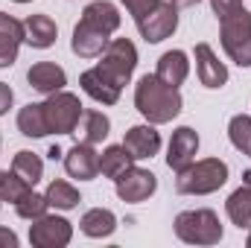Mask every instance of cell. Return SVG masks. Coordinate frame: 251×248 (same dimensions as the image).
I'll list each match as a JSON object with an SVG mask.
<instances>
[{
    "mask_svg": "<svg viewBox=\"0 0 251 248\" xmlns=\"http://www.w3.org/2000/svg\"><path fill=\"white\" fill-rule=\"evenodd\" d=\"M181 94L178 88L161 82L155 73H146L137 79L134 85V108L140 111V117L152 125H164V123H173L178 114H181Z\"/></svg>",
    "mask_w": 251,
    "mask_h": 248,
    "instance_id": "cell-1",
    "label": "cell"
},
{
    "mask_svg": "<svg viewBox=\"0 0 251 248\" xmlns=\"http://www.w3.org/2000/svg\"><path fill=\"white\" fill-rule=\"evenodd\" d=\"M176 190L181 196H210L228 181V164L222 158H201L193 161L187 170L176 173Z\"/></svg>",
    "mask_w": 251,
    "mask_h": 248,
    "instance_id": "cell-2",
    "label": "cell"
},
{
    "mask_svg": "<svg viewBox=\"0 0 251 248\" xmlns=\"http://www.w3.org/2000/svg\"><path fill=\"white\" fill-rule=\"evenodd\" d=\"M219 41L234 64L251 67V12L246 6L219 21Z\"/></svg>",
    "mask_w": 251,
    "mask_h": 248,
    "instance_id": "cell-3",
    "label": "cell"
},
{
    "mask_svg": "<svg viewBox=\"0 0 251 248\" xmlns=\"http://www.w3.org/2000/svg\"><path fill=\"white\" fill-rule=\"evenodd\" d=\"M176 237L187 246H216L222 243V222L207 207L184 210L176 216Z\"/></svg>",
    "mask_w": 251,
    "mask_h": 248,
    "instance_id": "cell-4",
    "label": "cell"
},
{
    "mask_svg": "<svg viewBox=\"0 0 251 248\" xmlns=\"http://www.w3.org/2000/svg\"><path fill=\"white\" fill-rule=\"evenodd\" d=\"M134 67H137V47L128 41V38H111L108 47L102 50L97 70L102 76H108L114 85H128L131 76H134Z\"/></svg>",
    "mask_w": 251,
    "mask_h": 248,
    "instance_id": "cell-5",
    "label": "cell"
},
{
    "mask_svg": "<svg viewBox=\"0 0 251 248\" xmlns=\"http://www.w3.org/2000/svg\"><path fill=\"white\" fill-rule=\"evenodd\" d=\"M82 111L85 105L79 102V97L67 91H56L44 99V117L50 125V134H73L82 120Z\"/></svg>",
    "mask_w": 251,
    "mask_h": 248,
    "instance_id": "cell-6",
    "label": "cell"
},
{
    "mask_svg": "<svg viewBox=\"0 0 251 248\" xmlns=\"http://www.w3.org/2000/svg\"><path fill=\"white\" fill-rule=\"evenodd\" d=\"M137 24V29H140V38L146 41V44H161V41H167L176 29H178V9L167 0H161L152 12H146L140 21H134Z\"/></svg>",
    "mask_w": 251,
    "mask_h": 248,
    "instance_id": "cell-7",
    "label": "cell"
},
{
    "mask_svg": "<svg viewBox=\"0 0 251 248\" xmlns=\"http://www.w3.org/2000/svg\"><path fill=\"white\" fill-rule=\"evenodd\" d=\"M73 240V225L64 216H38L29 225V243L35 248H64Z\"/></svg>",
    "mask_w": 251,
    "mask_h": 248,
    "instance_id": "cell-8",
    "label": "cell"
},
{
    "mask_svg": "<svg viewBox=\"0 0 251 248\" xmlns=\"http://www.w3.org/2000/svg\"><path fill=\"white\" fill-rule=\"evenodd\" d=\"M155 190H158L155 173H149L143 167H128L123 175L114 181V193H117V198L126 201V204H140L149 196H155Z\"/></svg>",
    "mask_w": 251,
    "mask_h": 248,
    "instance_id": "cell-9",
    "label": "cell"
},
{
    "mask_svg": "<svg viewBox=\"0 0 251 248\" xmlns=\"http://www.w3.org/2000/svg\"><path fill=\"white\" fill-rule=\"evenodd\" d=\"M196 155H199V131L190 125H178L167 146V167L173 173H181L196 161Z\"/></svg>",
    "mask_w": 251,
    "mask_h": 248,
    "instance_id": "cell-10",
    "label": "cell"
},
{
    "mask_svg": "<svg viewBox=\"0 0 251 248\" xmlns=\"http://www.w3.org/2000/svg\"><path fill=\"white\" fill-rule=\"evenodd\" d=\"M64 170L70 178L94 181L100 175V152L91 143H76L64 152Z\"/></svg>",
    "mask_w": 251,
    "mask_h": 248,
    "instance_id": "cell-11",
    "label": "cell"
},
{
    "mask_svg": "<svg viewBox=\"0 0 251 248\" xmlns=\"http://www.w3.org/2000/svg\"><path fill=\"white\" fill-rule=\"evenodd\" d=\"M126 152L134 158V161H146V158H155L161 152V131L152 123H140L131 125L123 137Z\"/></svg>",
    "mask_w": 251,
    "mask_h": 248,
    "instance_id": "cell-12",
    "label": "cell"
},
{
    "mask_svg": "<svg viewBox=\"0 0 251 248\" xmlns=\"http://www.w3.org/2000/svg\"><path fill=\"white\" fill-rule=\"evenodd\" d=\"M108 41H111V35H108V32H102V29L91 26L88 21H79V24L73 26L70 50H73L79 59H100V56H102V50L108 47Z\"/></svg>",
    "mask_w": 251,
    "mask_h": 248,
    "instance_id": "cell-13",
    "label": "cell"
},
{
    "mask_svg": "<svg viewBox=\"0 0 251 248\" xmlns=\"http://www.w3.org/2000/svg\"><path fill=\"white\" fill-rule=\"evenodd\" d=\"M196 76L210 91H216V88H222L228 82V67H225V62H219V56L213 53V47L204 44V41L196 44Z\"/></svg>",
    "mask_w": 251,
    "mask_h": 248,
    "instance_id": "cell-14",
    "label": "cell"
},
{
    "mask_svg": "<svg viewBox=\"0 0 251 248\" xmlns=\"http://www.w3.org/2000/svg\"><path fill=\"white\" fill-rule=\"evenodd\" d=\"M26 82H29V88H35L38 94L50 97V94H56V91H64L67 73H64V67H59L56 62H35L26 70Z\"/></svg>",
    "mask_w": 251,
    "mask_h": 248,
    "instance_id": "cell-15",
    "label": "cell"
},
{
    "mask_svg": "<svg viewBox=\"0 0 251 248\" xmlns=\"http://www.w3.org/2000/svg\"><path fill=\"white\" fill-rule=\"evenodd\" d=\"M79 85H82V91L94 99V102H100V105H117L120 102V85H114L108 76H102L97 67H91V70H85L82 76H79Z\"/></svg>",
    "mask_w": 251,
    "mask_h": 248,
    "instance_id": "cell-16",
    "label": "cell"
},
{
    "mask_svg": "<svg viewBox=\"0 0 251 248\" xmlns=\"http://www.w3.org/2000/svg\"><path fill=\"white\" fill-rule=\"evenodd\" d=\"M24 41V21L0 12V67H12Z\"/></svg>",
    "mask_w": 251,
    "mask_h": 248,
    "instance_id": "cell-17",
    "label": "cell"
},
{
    "mask_svg": "<svg viewBox=\"0 0 251 248\" xmlns=\"http://www.w3.org/2000/svg\"><path fill=\"white\" fill-rule=\"evenodd\" d=\"M56 38H59V26L50 15H29L24 21V41L32 50H47L56 44Z\"/></svg>",
    "mask_w": 251,
    "mask_h": 248,
    "instance_id": "cell-18",
    "label": "cell"
},
{
    "mask_svg": "<svg viewBox=\"0 0 251 248\" xmlns=\"http://www.w3.org/2000/svg\"><path fill=\"white\" fill-rule=\"evenodd\" d=\"M155 76L173 88H181L190 76V59L184 50H167L161 59H158V67H155Z\"/></svg>",
    "mask_w": 251,
    "mask_h": 248,
    "instance_id": "cell-19",
    "label": "cell"
},
{
    "mask_svg": "<svg viewBox=\"0 0 251 248\" xmlns=\"http://www.w3.org/2000/svg\"><path fill=\"white\" fill-rule=\"evenodd\" d=\"M79 228H82V234L91 237V240H105V237H111V234L117 231V216H114V210H108V207H91V210L82 213Z\"/></svg>",
    "mask_w": 251,
    "mask_h": 248,
    "instance_id": "cell-20",
    "label": "cell"
},
{
    "mask_svg": "<svg viewBox=\"0 0 251 248\" xmlns=\"http://www.w3.org/2000/svg\"><path fill=\"white\" fill-rule=\"evenodd\" d=\"M108 131H111V120H108V114H102V111H97V108H88V111H82V120L76 125V137H79V143H91V146H97V143H102L105 137H108Z\"/></svg>",
    "mask_w": 251,
    "mask_h": 248,
    "instance_id": "cell-21",
    "label": "cell"
},
{
    "mask_svg": "<svg viewBox=\"0 0 251 248\" xmlns=\"http://www.w3.org/2000/svg\"><path fill=\"white\" fill-rule=\"evenodd\" d=\"M82 21H88L91 26L102 29V32H117L120 29V12L111 0H94L82 9Z\"/></svg>",
    "mask_w": 251,
    "mask_h": 248,
    "instance_id": "cell-22",
    "label": "cell"
},
{
    "mask_svg": "<svg viewBox=\"0 0 251 248\" xmlns=\"http://www.w3.org/2000/svg\"><path fill=\"white\" fill-rule=\"evenodd\" d=\"M128 167H134V158L126 152L123 143H114V146H105L102 155H100V173L111 181H117Z\"/></svg>",
    "mask_w": 251,
    "mask_h": 248,
    "instance_id": "cell-23",
    "label": "cell"
},
{
    "mask_svg": "<svg viewBox=\"0 0 251 248\" xmlns=\"http://www.w3.org/2000/svg\"><path fill=\"white\" fill-rule=\"evenodd\" d=\"M225 213L228 219L243 231V228H251V184H243L237 187L228 201H225Z\"/></svg>",
    "mask_w": 251,
    "mask_h": 248,
    "instance_id": "cell-24",
    "label": "cell"
},
{
    "mask_svg": "<svg viewBox=\"0 0 251 248\" xmlns=\"http://www.w3.org/2000/svg\"><path fill=\"white\" fill-rule=\"evenodd\" d=\"M18 128L26 137H47L50 134V125H47V117H44V102L24 105L18 111Z\"/></svg>",
    "mask_w": 251,
    "mask_h": 248,
    "instance_id": "cell-25",
    "label": "cell"
},
{
    "mask_svg": "<svg viewBox=\"0 0 251 248\" xmlns=\"http://www.w3.org/2000/svg\"><path fill=\"white\" fill-rule=\"evenodd\" d=\"M12 170H15L26 184H32V187L44 178V161H41L35 152H29V149H21V152L12 158Z\"/></svg>",
    "mask_w": 251,
    "mask_h": 248,
    "instance_id": "cell-26",
    "label": "cell"
},
{
    "mask_svg": "<svg viewBox=\"0 0 251 248\" xmlns=\"http://www.w3.org/2000/svg\"><path fill=\"white\" fill-rule=\"evenodd\" d=\"M47 201H50V207H56V210H73L79 201H82V196H79V190L70 184V181H50L47 184Z\"/></svg>",
    "mask_w": 251,
    "mask_h": 248,
    "instance_id": "cell-27",
    "label": "cell"
},
{
    "mask_svg": "<svg viewBox=\"0 0 251 248\" xmlns=\"http://www.w3.org/2000/svg\"><path fill=\"white\" fill-rule=\"evenodd\" d=\"M228 137H231V146L243 155L251 158V117L249 114H234L231 123H228Z\"/></svg>",
    "mask_w": 251,
    "mask_h": 248,
    "instance_id": "cell-28",
    "label": "cell"
},
{
    "mask_svg": "<svg viewBox=\"0 0 251 248\" xmlns=\"http://www.w3.org/2000/svg\"><path fill=\"white\" fill-rule=\"evenodd\" d=\"M29 190H32V184H26L15 170H0V198H3V201L18 204Z\"/></svg>",
    "mask_w": 251,
    "mask_h": 248,
    "instance_id": "cell-29",
    "label": "cell"
},
{
    "mask_svg": "<svg viewBox=\"0 0 251 248\" xmlns=\"http://www.w3.org/2000/svg\"><path fill=\"white\" fill-rule=\"evenodd\" d=\"M50 210V201H47V196L44 193H35V190H29L18 204H15V213L21 216V219H38V216H44Z\"/></svg>",
    "mask_w": 251,
    "mask_h": 248,
    "instance_id": "cell-30",
    "label": "cell"
},
{
    "mask_svg": "<svg viewBox=\"0 0 251 248\" xmlns=\"http://www.w3.org/2000/svg\"><path fill=\"white\" fill-rule=\"evenodd\" d=\"M120 3H123L126 9H128V15H131L134 21H140L146 12H152V9H155L161 0H120Z\"/></svg>",
    "mask_w": 251,
    "mask_h": 248,
    "instance_id": "cell-31",
    "label": "cell"
},
{
    "mask_svg": "<svg viewBox=\"0 0 251 248\" xmlns=\"http://www.w3.org/2000/svg\"><path fill=\"white\" fill-rule=\"evenodd\" d=\"M210 9H213V15L222 21L225 15H231V12L243 9V0H210Z\"/></svg>",
    "mask_w": 251,
    "mask_h": 248,
    "instance_id": "cell-32",
    "label": "cell"
},
{
    "mask_svg": "<svg viewBox=\"0 0 251 248\" xmlns=\"http://www.w3.org/2000/svg\"><path fill=\"white\" fill-rule=\"evenodd\" d=\"M12 105H15V91H12L6 82H0V117H3Z\"/></svg>",
    "mask_w": 251,
    "mask_h": 248,
    "instance_id": "cell-33",
    "label": "cell"
},
{
    "mask_svg": "<svg viewBox=\"0 0 251 248\" xmlns=\"http://www.w3.org/2000/svg\"><path fill=\"white\" fill-rule=\"evenodd\" d=\"M0 248H18V234L12 228H3L0 225Z\"/></svg>",
    "mask_w": 251,
    "mask_h": 248,
    "instance_id": "cell-34",
    "label": "cell"
},
{
    "mask_svg": "<svg viewBox=\"0 0 251 248\" xmlns=\"http://www.w3.org/2000/svg\"><path fill=\"white\" fill-rule=\"evenodd\" d=\"M170 3H173L176 9H193V6H199L201 0H170Z\"/></svg>",
    "mask_w": 251,
    "mask_h": 248,
    "instance_id": "cell-35",
    "label": "cell"
},
{
    "mask_svg": "<svg viewBox=\"0 0 251 248\" xmlns=\"http://www.w3.org/2000/svg\"><path fill=\"white\" fill-rule=\"evenodd\" d=\"M47 155H50V158H53V161H59V158H62L64 152H62V149H59V146H53V149H50V152H47Z\"/></svg>",
    "mask_w": 251,
    "mask_h": 248,
    "instance_id": "cell-36",
    "label": "cell"
},
{
    "mask_svg": "<svg viewBox=\"0 0 251 248\" xmlns=\"http://www.w3.org/2000/svg\"><path fill=\"white\" fill-rule=\"evenodd\" d=\"M246 246H249V248H251V228H249V240H246Z\"/></svg>",
    "mask_w": 251,
    "mask_h": 248,
    "instance_id": "cell-37",
    "label": "cell"
},
{
    "mask_svg": "<svg viewBox=\"0 0 251 248\" xmlns=\"http://www.w3.org/2000/svg\"><path fill=\"white\" fill-rule=\"evenodd\" d=\"M12 3H32V0H12Z\"/></svg>",
    "mask_w": 251,
    "mask_h": 248,
    "instance_id": "cell-38",
    "label": "cell"
},
{
    "mask_svg": "<svg viewBox=\"0 0 251 248\" xmlns=\"http://www.w3.org/2000/svg\"><path fill=\"white\" fill-rule=\"evenodd\" d=\"M0 201H3V198H0Z\"/></svg>",
    "mask_w": 251,
    "mask_h": 248,
    "instance_id": "cell-39",
    "label": "cell"
}]
</instances>
